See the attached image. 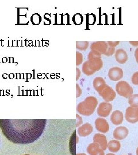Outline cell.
<instances>
[{
  "label": "cell",
  "mask_w": 138,
  "mask_h": 155,
  "mask_svg": "<svg viewBox=\"0 0 138 155\" xmlns=\"http://www.w3.org/2000/svg\"><path fill=\"white\" fill-rule=\"evenodd\" d=\"M46 120H0V127L6 139L15 144H28L42 136Z\"/></svg>",
  "instance_id": "obj_1"
},
{
  "label": "cell",
  "mask_w": 138,
  "mask_h": 155,
  "mask_svg": "<svg viewBox=\"0 0 138 155\" xmlns=\"http://www.w3.org/2000/svg\"><path fill=\"white\" fill-rule=\"evenodd\" d=\"M98 105V101L93 96L89 97L85 100L79 104L77 106V111L84 116H90L94 113Z\"/></svg>",
  "instance_id": "obj_2"
},
{
  "label": "cell",
  "mask_w": 138,
  "mask_h": 155,
  "mask_svg": "<svg viewBox=\"0 0 138 155\" xmlns=\"http://www.w3.org/2000/svg\"><path fill=\"white\" fill-rule=\"evenodd\" d=\"M88 63L89 68L93 72L99 71L103 65L101 59V54L95 50H91L89 53Z\"/></svg>",
  "instance_id": "obj_3"
},
{
  "label": "cell",
  "mask_w": 138,
  "mask_h": 155,
  "mask_svg": "<svg viewBox=\"0 0 138 155\" xmlns=\"http://www.w3.org/2000/svg\"><path fill=\"white\" fill-rule=\"evenodd\" d=\"M116 91L119 95L129 98L133 94V87L126 81H120L116 84Z\"/></svg>",
  "instance_id": "obj_4"
},
{
  "label": "cell",
  "mask_w": 138,
  "mask_h": 155,
  "mask_svg": "<svg viewBox=\"0 0 138 155\" xmlns=\"http://www.w3.org/2000/svg\"><path fill=\"white\" fill-rule=\"evenodd\" d=\"M99 94L106 102L112 101L116 97L115 90L107 84H106L104 89L99 92Z\"/></svg>",
  "instance_id": "obj_5"
},
{
  "label": "cell",
  "mask_w": 138,
  "mask_h": 155,
  "mask_svg": "<svg viewBox=\"0 0 138 155\" xmlns=\"http://www.w3.org/2000/svg\"><path fill=\"white\" fill-rule=\"evenodd\" d=\"M125 118L130 123H136L138 122V107H128L126 111Z\"/></svg>",
  "instance_id": "obj_6"
},
{
  "label": "cell",
  "mask_w": 138,
  "mask_h": 155,
  "mask_svg": "<svg viewBox=\"0 0 138 155\" xmlns=\"http://www.w3.org/2000/svg\"><path fill=\"white\" fill-rule=\"evenodd\" d=\"M112 110V106L106 102H101L99 104L97 109L98 115L102 117H106L108 116L110 114V112Z\"/></svg>",
  "instance_id": "obj_7"
},
{
  "label": "cell",
  "mask_w": 138,
  "mask_h": 155,
  "mask_svg": "<svg viewBox=\"0 0 138 155\" xmlns=\"http://www.w3.org/2000/svg\"><path fill=\"white\" fill-rule=\"evenodd\" d=\"M108 77L113 81H120L123 77V71L119 67L111 68L108 72Z\"/></svg>",
  "instance_id": "obj_8"
},
{
  "label": "cell",
  "mask_w": 138,
  "mask_h": 155,
  "mask_svg": "<svg viewBox=\"0 0 138 155\" xmlns=\"http://www.w3.org/2000/svg\"><path fill=\"white\" fill-rule=\"evenodd\" d=\"M96 128L101 133H107L109 130V125L104 118H98L95 121Z\"/></svg>",
  "instance_id": "obj_9"
},
{
  "label": "cell",
  "mask_w": 138,
  "mask_h": 155,
  "mask_svg": "<svg viewBox=\"0 0 138 155\" xmlns=\"http://www.w3.org/2000/svg\"><path fill=\"white\" fill-rule=\"evenodd\" d=\"M108 45L107 43L105 41H97L93 43L91 46L90 49L92 50H95L99 52L101 55H104L108 50Z\"/></svg>",
  "instance_id": "obj_10"
},
{
  "label": "cell",
  "mask_w": 138,
  "mask_h": 155,
  "mask_svg": "<svg viewBox=\"0 0 138 155\" xmlns=\"http://www.w3.org/2000/svg\"><path fill=\"white\" fill-rule=\"evenodd\" d=\"M128 134V130L124 127H119L116 128L113 132V137L117 140L125 139Z\"/></svg>",
  "instance_id": "obj_11"
},
{
  "label": "cell",
  "mask_w": 138,
  "mask_h": 155,
  "mask_svg": "<svg viewBox=\"0 0 138 155\" xmlns=\"http://www.w3.org/2000/svg\"><path fill=\"white\" fill-rule=\"evenodd\" d=\"M93 141L99 145L101 148L103 150H105L107 148V140L104 135L97 133L94 136Z\"/></svg>",
  "instance_id": "obj_12"
},
{
  "label": "cell",
  "mask_w": 138,
  "mask_h": 155,
  "mask_svg": "<svg viewBox=\"0 0 138 155\" xmlns=\"http://www.w3.org/2000/svg\"><path fill=\"white\" fill-rule=\"evenodd\" d=\"M110 121L115 125H120L123 121V114L122 111L119 110L113 111L110 116Z\"/></svg>",
  "instance_id": "obj_13"
},
{
  "label": "cell",
  "mask_w": 138,
  "mask_h": 155,
  "mask_svg": "<svg viewBox=\"0 0 138 155\" xmlns=\"http://www.w3.org/2000/svg\"><path fill=\"white\" fill-rule=\"evenodd\" d=\"M116 61L120 64L125 63L128 60V55L126 51L123 49H118L115 52Z\"/></svg>",
  "instance_id": "obj_14"
},
{
  "label": "cell",
  "mask_w": 138,
  "mask_h": 155,
  "mask_svg": "<svg viewBox=\"0 0 138 155\" xmlns=\"http://www.w3.org/2000/svg\"><path fill=\"white\" fill-rule=\"evenodd\" d=\"M88 151L90 155H104V150L101 148L99 145L96 143L90 144L89 146Z\"/></svg>",
  "instance_id": "obj_15"
},
{
  "label": "cell",
  "mask_w": 138,
  "mask_h": 155,
  "mask_svg": "<svg viewBox=\"0 0 138 155\" xmlns=\"http://www.w3.org/2000/svg\"><path fill=\"white\" fill-rule=\"evenodd\" d=\"M106 84L104 79L101 77L96 78L93 82V86L94 89L98 93L105 87Z\"/></svg>",
  "instance_id": "obj_16"
},
{
  "label": "cell",
  "mask_w": 138,
  "mask_h": 155,
  "mask_svg": "<svg viewBox=\"0 0 138 155\" xmlns=\"http://www.w3.org/2000/svg\"><path fill=\"white\" fill-rule=\"evenodd\" d=\"M93 130L92 126L88 123L84 124L81 127H79L78 129V132L81 136H85L90 134Z\"/></svg>",
  "instance_id": "obj_17"
},
{
  "label": "cell",
  "mask_w": 138,
  "mask_h": 155,
  "mask_svg": "<svg viewBox=\"0 0 138 155\" xmlns=\"http://www.w3.org/2000/svg\"><path fill=\"white\" fill-rule=\"evenodd\" d=\"M107 147L110 152H117L120 149L121 145L119 141L115 140H113L109 142V143L107 145Z\"/></svg>",
  "instance_id": "obj_18"
},
{
  "label": "cell",
  "mask_w": 138,
  "mask_h": 155,
  "mask_svg": "<svg viewBox=\"0 0 138 155\" xmlns=\"http://www.w3.org/2000/svg\"><path fill=\"white\" fill-rule=\"evenodd\" d=\"M128 104L131 107H138V94L132 95L128 98Z\"/></svg>",
  "instance_id": "obj_19"
},
{
  "label": "cell",
  "mask_w": 138,
  "mask_h": 155,
  "mask_svg": "<svg viewBox=\"0 0 138 155\" xmlns=\"http://www.w3.org/2000/svg\"><path fill=\"white\" fill-rule=\"evenodd\" d=\"M82 70L84 74H85L87 76H90L93 75L94 72L89 68L88 66V61H85L84 63L83 64L82 67Z\"/></svg>",
  "instance_id": "obj_20"
},
{
  "label": "cell",
  "mask_w": 138,
  "mask_h": 155,
  "mask_svg": "<svg viewBox=\"0 0 138 155\" xmlns=\"http://www.w3.org/2000/svg\"><path fill=\"white\" fill-rule=\"evenodd\" d=\"M31 21L34 25H39L42 21V17L38 13H34L31 17Z\"/></svg>",
  "instance_id": "obj_21"
},
{
  "label": "cell",
  "mask_w": 138,
  "mask_h": 155,
  "mask_svg": "<svg viewBox=\"0 0 138 155\" xmlns=\"http://www.w3.org/2000/svg\"><path fill=\"white\" fill-rule=\"evenodd\" d=\"M88 41H77L76 43V48L80 51H85L88 48Z\"/></svg>",
  "instance_id": "obj_22"
},
{
  "label": "cell",
  "mask_w": 138,
  "mask_h": 155,
  "mask_svg": "<svg viewBox=\"0 0 138 155\" xmlns=\"http://www.w3.org/2000/svg\"><path fill=\"white\" fill-rule=\"evenodd\" d=\"M83 61L82 54L79 52H76V66H79L82 63Z\"/></svg>",
  "instance_id": "obj_23"
},
{
  "label": "cell",
  "mask_w": 138,
  "mask_h": 155,
  "mask_svg": "<svg viewBox=\"0 0 138 155\" xmlns=\"http://www.w3.org/2000/svg\"><path fill=\"white\" fill-rule=\"evenodd\" d=\"M108 44V43H107ZM115 47H113L112 46H110L109 45H108V50L106 52L104 55L106 56H110L113 55L115 53Z\"/></svg>",
  "instance_id": "obj_24"
},
{
  "label": "cell",
  "mask_w": 138,
  "mask_h": 155,
  "mask_svg": "<svg viewBox=\"0 0 138 155\" xmlns=\"http://www.w3.org/2000/svg\"><path fill=\"white\" fill-rule=\"evenodd\" d=\"M131 81L133 84L138 85V71L133 74Z\"/></svg>",
  "instance_id": "obj_25"
},
{
  "label": "cell",
  "mask_w": 138,
  "mask_h": 155,
  "mask_svg": "<svg viewBox=\"0 0 138 155\" xmlns=\"http://www.w3.org/2000/svg\"><path fill=\"white\" fill-rule=\"evenodd\" d=\"M78 25L81 24L82 23V17L81 15L80 17H79V18H78L76 16V15L73 17V21L78 25Z\"/></svg>",
  "instance_id": "obj_26"
},
{
  "label": "cell",
  "mask_w": 138,
  "mask_h": 155,
  "mask_svg": "<svg viewBox=\"0 0 138 155\" xmlns=\"http://www.w3.org/2000/svg\"><path fill=\"white\" fill-rule=\"evenodd\" d=\"M107 43H108V45L115 48L117 45H119L120 42L119 41H108V42H107Z\"/></svg>",
  "instance_id": "obj_27"
},
{
  "label": "cell",
  "mask_w": 138,
  "mask_h": 155,
  "mask_svg": "<svg viewBox=\"0 0 138 155\" xmlns=\"http://www.w3.org/2000/svg\"><path fill=\"white\" fill-rule=\"evenodd\" d=\"M76 71H77V75H76V80L78 81V79L80 77V75H81V71L79 70V68H76Z\"/></svg>",
  "instance_id": "obj_28"
},
{
  "label": "cell",
  "mask_w": 138,
  "mask_h": 155,
  "mask_svg": "<svg viewBox=\"0 0 138 155\" xmlns=\"http://www.w3.org/2000/svg\"><path fill=\"white\" fill-rule=\"evenodd\" d=\"M135 57L136 62L138 63V48H136V50H135Z\"/></svg>",
  "instance_id": "obj_29"
},
{
  "label": "cell",
  "mask_w": 138,
  "mask_h": 155,
  "mask_svg": "<svg viewBox=\"0 0 138 155\" xmlns=\"http://www.w3.org/2000/svg\"><path fill=\"white\" fill-rule=\"evenodd\" d=\"M130 43L131 44V45H133V46H138V42H135V41H134V42H130Z\"/></svg>",
  "instance_id": "obj_30"
},
{
  "label": "cell",
  "mask_w": 138,
  "mask_h": 155,
  "mask_svg": "<svg viewBox=\"0 0 138 155\" xmlns=\"http://www.w3.org/2000/svg\"><path fill=\"white\" fill-rule=\"evenodd\" d=\"M106 155H115L114 154H113V153H108V154H107Z\"/></svg>",
  "instance_id": "obj_31"
},
{
  "label": "cell",
  "mask_w": 138,
  "mask_h": 155,
  "mask_svg": "<svg viewBox=\"0 0 138 155\" xmlns=\"http://www.w3.org/2000/svg\"><path fill=\"white\" fill-rule=\"evenodd\" d=\"M136 155H138V148L137 150H136Z\"/></svg>",
  "instance_id": "obj_32"
},
{
  "label": "cell",
  "mask_w": 138,
  "mask_h": 155,
  "mask_svg": "<svg viewBox=\"0 0 138 155\" xmlns=\"http://www.w3.org/2000/svg\"></svg>",
  "instance_id": "obj_33"
}]
</instances>
